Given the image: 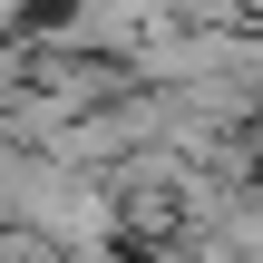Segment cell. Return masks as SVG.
Here are the masks:
<instances>
[{
    "label": "cell",
    "instance_id": "cell-3",
    "mask_svg": "<svg viewBox=\"0 0 263 263\" xmlns=\"http://www.w3.org/2000/svg\"><path fill=\"white\" fill-rule=\"evenodd\" d=\"M185 244H195V263H263V205L254 185H234L224 205H205L195 224H176Z\"/></svg>",
    "mask_w": 263,
    "mask_h": 263
},
{
    "label": "cell",
    "instance_id": "cell-4",
    "mask_svg": "<svg viewBox=\"0 0 263 263\" xmlns=\"http://www.w3.org/2000/svg\"><path fill=\"white\" fill-rule=\"evenodd\" d=\"M254 29H263V10H254Z\"/></svg>",
    "mask_w": 263,
    "mask_h": 263
},
{
    "label": "cell",
    "instance_id": "cell-1",
    "mask_svg": "<svg viewBox=\"0 0 263 263\" xmlns=\"http://www.w3.org/2000/svg\"><path fill=\"white\" fill-rule=\"evenodd\" d=\"M0 215H10V224H29L59 263H117V244H127L107 176H88V166H68V156H39V146H20Z\"/></svg>",
    "mask_w": 263,
    "mask_h": 263
},
{
    "label": "cell",
    "instance_id": "cell-2",
    "mask_svg": "<svg viewBox=\"0 0 263 263\" xmlns=\"http://www.w3.org/2000/svg\"><path fill=\"white\" fill-rule=\"evenodd\" d=\"M156 20H166L156 0H68V10H59V20H39V29H49V39H68V49L127 59V49H137V39L156 29Z\"/></svg>",
    "mask_w": 263,
    "mask_h": 263
}]
</instances>
